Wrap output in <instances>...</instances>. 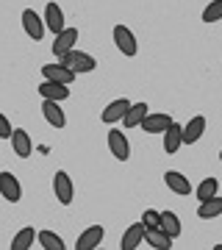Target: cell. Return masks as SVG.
<instances>
[{
  "label": "cell",
  "instance_id": "obj_1",
  "mask_svg": "<svg viewBox=\"0 0 222 250\" xmlns=\"http://www.w3.org/2000/svg\"><path fill=\"white\" fill-rule=\"evenodd\" d=\"M64 67H70L75 75H81V72H92L95 67H98V62L92 59L89 53H81V50H70V53L61 59Z\"/></svg>",
  "mask_w": 222,
  "mask_h": 250
},
{
  "label": "cell",
  "instance_id": "obj_2",
  "mask_svg": "<svg viewBox=\"0 0 222 250\" xmlns=\"http://www.w3.org/2000/svg\"><path fill=\"white\" fill-rule=\"evenodd\" d=\"M114 42L120 47V53H125V56H136V50H139L136 36H133V31L128 25H114Z\"/></svg>",
  "mask_w": 222,
  "mask_h": 250
},
{
  "label": "cell",
  "instance_id": "obj_3",
  "mask_svg": "<svg viewBox=\"0 0 222 250\" xmlns=\"http://www.w3.org/2000/svg\"><path fill=\"white\" fill-rule=\"evenodd\" d=\"M22 28H25V34L31 36V39H36V42H39V39L44 36L47 22H44V20L39 17L34 9H25V11H22Z\"/></svg>",
  "mask_w": 222,
  "mask_h": 250
},
{
  "label": "cell",
  "instance_id": "obj_4",
  "mask_svg": "<svg viewBox=\"0 0 222 250\" xmlns=\"http://www.w3.org/2000/svg\"><path fill=\"white\" fill-rule=\"evenodd\" d=\"M169 125H172V117L167 114V111H150V114L144 117V134H164Z\"/></svg>",
  "mask_w": 222,
  "mask_h": 250
},
{
  "label": "cell",
  "instance_id": "obj_5",
  "mask_svg": "<svg viewBox=\"0 0 222 250\" xmlns=\"http://www.w3.org/2000/svg\"><path fill=\"white\" fill-rule=\"evenodd\" d=\"M75 42H78V28H64L61 34H56L53 53L59 56V59H64V56L70 53L72 47H75Z\"/></svg>",
  "mask_w": 222,
  "mask_h": 250
},
{
  "label": "cell",
  "instance_id": "obj_6",
  "mask_svg": "<svg viewBox=\"0 0 222 250\" xmlns=\"http://www.w3.org/2000/svg\"><path fill=\"white\" fill-rule=\"evenodd\" d=\"M108 147H111V156L120 161H128V156H131V145H128V136L122 134V131H114L111 128V134H108Z\"/></svg>",
  "mask_w": 222,
  "mask_h": 250
},
{
  "label": "cell",
  "instance_id": "obj_7",
  "mask_svg": "<svg viewBox=\"0 0 222 250\" xmlns=\"http://www.w3.org/2000/svg\"><path fill=\"white\" fill-rule=\"evenodd\" d=\"M103 236H106V231H103V225H89L86 231L78 236V242H75V248L78 250H95L103 242Z\"/></svg>",
  "mask_w": 222,
  "mask_h": 250
},
{
  "label": "cell",
  "instance_id": "obj_8",
  "mask_svg": "<svg viewBox=\"0 0 222 250\" xmlns=\"http://www.w3.org/2000/svg\"><path fill=\"white\" fill-rule=\"evenodd\" d=\"M0 195L6 197L9 203H17L22 197V187H20V181L11 172H0Z\"/></svg>",
  "mask_w": 222,
  "mask_h": 250
},
{
  "label": "cell",
  "instance_id": "obj_9",
  "mask_svg": "<svg viewBox=\"0 0 222 250\" xmlns=\"http://www.w3.org/2000/svg\"><path fill=\"white\" fill-rule=\"evenodd\" d=\"M39 95H42V100H67L70 98V89H67V83H59V81H42V86H39Z\"/></svg>",
  "mask_w": 222,
  "mask_h": 250
},
{
  "label": "cell",
  "instance_id": "obj_10",
  "mask_svg": "<svg viewBox=\"0 0 222 250\" xmlns=\"http://www.w3.org/2000/svg\"><path fill=\"white\" fill-rule=\"evenodd\" d=\"M42 75H44L47 81H59V83H67V86L75 81V72H72L70 67H64L61 62H59V64H44V67H42Z\"/></svg>",
  "mask_w": 222,
  "mask_h": 250
},
{
  "label": "cell",
  "instance_id": "obj_11",
  "mask_svg": "<svg viewBox=\"0 0 222 250\" xmlns=\"http://www.w3.org/2000/svg\"><path fill=\"white\" fill-rule=\"evenodd\" d=\"M53 189H56V197H59V203H64V206H70V203H72V181H70V175H67L64 170L56 172Z\"/></svg>",
  "mask_w": 222,
  "mask_h": 250
},
{
  "label": "cell",
  "instance_id": "obj_12",
  "mask_svg": "<svg viewBox=\"0 0 222 250\" xmlns=\"http://www.w3.org/2000/svg\"><path fill=\"white\" fill-rule=\"evenodd\" d=\"M144 233H147L144 223H133L131 228L122 233V242H120V248H122V250H136V248H139V245L144 242Z\"/></svg>",
  "mask_w": 222,
  "mask_h": 250
},
{
  "label": "cell",
  "instance_id": "obj_13",
  "mask_svg": "<svg viewBox=\"0 0 222 250\" xmlns=\"http://www.w3.org/2000/svg\"><path fill=\"white\" fill-rule=\"evenodd\" d=\"M42 114H44V120L53 125V128H64V123H67V114L61 111L59 100H44V103H42Z\"/></svg>",
  "mask_w": 222,
  "mask_h": 250
},
{
  "label": "cell",
  "instance_id": "obj_14",
  "mask_svg": "<svg viewBox=\"0 0 222 250\" xmlns=\"http://www.w3.org/2000/svg\"><path fill=\"white\" fill-rule=\"evenodd\" d=\"M44 22H47V28H50V31H56V34H61L64 28V14H61V6H59V3H53V0H50V3H47V9H44Z\"/></svg>",
  "mask_w": 222,
  "mask_h": 250
},
{
  "label": "cell",
  "instance_id": "obj_15",
  "mask_svg": "<svg viewBox=\"0 0 222 250\" xmlns=\"http://www.w3.org/2000/svg\"><path fill=\"white\" fill-rule=\"evenodd\" d=\"M144 242H147L150 248H156V250H169V248H172V236H169L164 228H147Z\"/></svg>",
  "mask_w": 222,
  "mask_h": 250
},
{
  "label": "cell",
  "instance_id": "obj_16",
  "mask_svg": "<svg viewBox=\"0 0 222 250\" xmlns=\"http://www.w3.org/2000/svg\"><path fill=\"white\" fill-rule=\"evenodd\" d=\"M128 108H131V103L125 98H120V100H114V103H108L106 106V111H103V123H117V120H125V114H128Z\"/></svg>",
  "mask_w": 222,
  "mask_h": 250
},
{
  "label": "cell",
  "instance_id": "obj_17",
  "mask_svg": "<svg viewBox=\"0 0 222 250\" xmlns=\"http://www.w3.org/2000/svg\"><path fill=\"white\" fill-rule=\"evenodd\" d=\"M205 131V117H192L189 125H183V145H195Z\"/></svg>",
  "mask_w": 222,
  "mask_h": 250
},
{
  "label": "cell",
  "instance_id": "obj_18",
  "mask_svg": "<svg viewBox=\"0 0 222 250\" xmlns=\"http://www.w3.org/2000/svg\"><path fill=\"white\" fill-rule=\"evenodd\" d=\"M164 181H167V187L175 192V195H189L192 192V187H189V181L183 172H178V170H169L164 172Z\"/></svg>",
  "mask_w": 222,
  "mask_h": 250
},
{
  "label": "cell",
  "instance_id": "obj_19",
  "mask_svg": "<svg viewBox=\"0 0 222 250\" xmlns=\"http://www.w3.org/2000/svg\"><path fill=\"white\" fill-rule=\"evenodd\" d=\"M181 145H183V128H181L178 123H172L167 131H164V150H167V153H178Z\"/></svg>",
  "mask_w": 222,
  "mask_h": 250
},
{
  "label": "cell",
  "instance_id": "obj_20",
  "mask_svg": "<svg viewBox=\"0 0 222 250\" xmlns=\"http://www.w3.org/2000/svg\"><path fill=\"white\" fill-rule=\"evenodd\" d=\"M150 114V108H147V103H133L131 108H128V114H125V128H136V125L144 123V117Z\"/></svg>",
  "mask_w": 222,
  "mask_h": 250
},
{
  "label": "cell",
  "instance_id": "obj_21",
  "mask_svg": "<svg viewBox=\"0 0 222 250\" xmlns=\"http://www.w3.org/2000/svg\"><path fill=\"white\" fill-rule=\"evenodd\" d=\"M11 145H14V153H17L20 159H28V156H31V150H34L31 136H28L22 128H17V131H14V136H11Z\"/></svg>",
  "mask_w": 222,
  "mask_h": 250
},
{
  "label": "cell",
  "instance_id": "obj_22",
  "mask_svg": "<svg viewBox=\"0 0 222 250\" xmlns=\"http://www.w3.org/2000/svg\"><path fill=\"white\" fill-rule=\"evenodd\" d=\"M222 214V197H211V200H203L200 203V208H197V217L200 220H214V217Z\"/></svg>",
  "mask_w": 222,
  "mask_h": 250
},
{
  "label": "cell",
  "instance_id": "obj_23",
  "mask_svg": "<svg viewBox=\"0 0 222 250\" xmlns=\"http://www.w3.org/2000/svg\"><path fill=\"white\" fill-rule=\"evenodd\" d=\"M161 228L175 239V236H181V220H178L175 211H161Z\"/></svg>",
  "mask_w": 222,
  "mask_h": 250
},
{
  "label": "cell",
  "instance_id": "obj_24",
  "mask_svg": "<svg viewBox=\"0 0 222 250\" xmlns=\"http://www.w3.org/2000/svg\"><path fill=\"white\" fill-rule=\"evenodd\" d=\"M217 189H220V181H217V178H203V181H200V187H197V200L203 203V200L217 197Z\"/></svg>",
  "mask_w": 222,
  "mask_h": 250
},
{
  "label": "cell",
  "instance_id": "obj_25",
  "mask_svg": "<svg viewBox=\"0 0 222 250\" xmlns=\"http://www.w3.org/2000/svg\"><path fill=\"white\" fill-rule=\"evenodd\" d=\"M34 236H36V231L28 225V228H22V231L14 236V242H11L9 248H11V250H28L31 245H34Z\"/></svg>",
  "mask_w": 222,
  "mask_h": 250
},
{
  "label": "cell",
  "instance_id": "obj_26",
  "mask_svg": "<svg viewBox=\"0 0 222 250\" xmlns=\"http://www.w3.org/2000/svg\"><path fill=\"white\" fill-rule=\"evenodd\" d=\"M39 245H42L44 250H64L67 248L64 239L59 236V233H53V231H42L39 233Z\"/></svg>",
  "mask_w": 222,
  "mask_h": 250
},
{
  "label": "cell",
  "instance_id": "obj_27",
  "mask_svg": "<svg viewBox=\"0 0 222 250\" xmlns=\"http://www.w3.org/2000/svg\"><path fill=\"white\" fill-rule=\"evenodd\" d=\"M222 20V0H211L203 11V22H220Z\"/></svg>",
  "mask_w": 222,
  "mask_h": 250
},
{
  "label": "cell",
  "instance_id": "obj_28",
  "mask_svg": "<svg viewBox=\"0 0 222 250\" xmlns=\"http://www.w3.org/2000/svg\"><path fill=\"white\" fill-rule=\"evenodd\" d=\"M142 223H144V228H161V211L147 208V211L142 214Z\"/></svg>",
  "mask_w": 222,
  "mask_h": 250
},
{
  "label": "cell",
  "instance_id": "obj_29",
  "mask_svg": "<svg viewBox=\"0 0 222 250\" xmlns=\"http://www.w3.org/2000/svg\"><path fill=\"white\" fill-rule=\"evenodd\" d=\"M0 136H3V139H11V136H14V128H11V123H9L6 114L0 117Z\"/></svg>",
  "mask_w": 222,
  "mask_h": 250
},
{
  "label": "cell",
  "instance_id": "obj_30",
  "mask_svg": "<svg viewBox=\"0 0 222 250\" xmlns=\"http://www.w3.org/2000/svg\"><path fill=\"white\" fill-rule=\"evenodd\" d=\"M220 159H222V150H220Z\"/></svg>",
  "mask_w": 222,
  "mask_h": 250
}]
</instances>
